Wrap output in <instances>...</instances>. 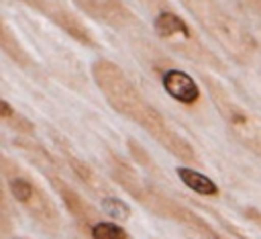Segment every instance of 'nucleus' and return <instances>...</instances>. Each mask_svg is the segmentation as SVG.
<instances>
[{"label":"nucleus","instance_id":"obj_1","mask_svg":"<svg viewBox=\"0 0 261 239\" xmlns=\"http://www.w3.org/2000/svg\"><path fill=\"white\" fill-rule=\"evenodd\" d=\"M92 78L104 100L126 121L141 127L157 145L181 163H200L194 145L167 121V116L139 90L128 74L114 61L100 57L92 63Z\"/></svg>","mask_w":261,"mask_h":239},{"label":"nucleus","instance_id":"obj_2","mask_svg":"<svg viewBox=\"0 0 261 239\" xmlns=\"http://www.w3.org/2000/svg\"><path fill=\"white\" fill-rule=\"evenodd\" d=\"M147 14L149 29L159 45H163L175 57L192 63L198 69H210L212 74H226L228 59L210 43V39L196 31L194 20H188L179 12L175 0H137Z\"/></svg>","mask_w":261,"mask_h":239},{"label":"nucleus","instance_id":"obj_3","mask_svg":"<svg viewBox=\"0 0 261 239\" xmlns=\"http://www.w3.org/2000/svg\"><path fill=\"white\" fill-rule=\"evenodd\" d=\"M141 29L128 31V47L135 59L155 78L167 98L179 104L188 114L196 118H206L210 102L208 94H204V90L190 71L179 67L173 53H169L155 39L141 35Z\"/></svg>","mask_w":261,"mask_h":239},{"label":"nucleus","instance_id":"obj_4","mask_svg":"<svg viewBox=\"0 0 261 239\" xmlns=\"http://www.w3.org/2000/svg\"><path fill=\"white\" fill-rule=\"evenodd\" d=\"M194 25L234 65L245 67L259 51V41L228 0H175Z\"/></svg>","mask_w":261,"mask_h":239},{"label":"nucleus","instance_id":"obj_5","mask_svg":"<svg viewBox=\"0 0 261 239\" xmlns=\"http://www.w3.org/2000/svg\"><path fill=\"white\" fill-rule=\"evenodd\" d=\"M0 170H2L4 190L10 194L16 206L43 231L57 233L63 225L61 210L53 200V196H49V192L41 186V182L35 176H31V172L24 170L8 153H2Z\"/></svg>","mask_w":261,"mask_h":239},{"label":"nucleus","instance_id":"obj_6","mask_svg":"<svg viewBox=\"0 0 261 239\" xmlns=\"http://www.w3.org/2000/svg\"><path fill=\"white\" fill-rule=\"evenodd\" d=\"M198 78L202 86L206 88V94L210 98V104L218 112V116L224 121L228 133L232 135L234 141H239L245 149L255 153L261 159V125L259 121L243 106L239 104L228 88L214 78L208 69H198Z\"/></svg>","mask_w":261,"mask_h":239},{"label":"nucleus","instance_id":"obj_7","mask_svg":"<svg viewBox=\"0 0 261 239\" xmlns=\"http://www.w3.org/2000/svg\"><path fill=\"white\" fill-rule=\"evenodd\" d=\"M71 4L88 18L118 33H128L143 27L137 12L124 0H71Z\"/></svg>","mask_w":261,"mask_h":239},{"label":"nucleus","instance_id":"obj_8","mask_svg":"<svg viewBox=\"0 0 261 239\" xmlns=\"http://www.w3.org/2000/svg\"><path fill=\"white\" fill-rule=\"evenodd\" d=\"M49 20L61 29L65 35H69L73 41H77L82 47H88V49H100V43L98 39L94 37V33L90 31V27L63 2L55 4V8L51 10L49 14Z\"/></svg>","mask_w":261,"mask_h":239},{"label":"nucleus","instance_id":"obj_9","mask_svg":"<svg viewBox=\"0 0 261 239\" xmlns=\"http://www.w3.org/2000/svg\"><path fill=\"white\" fill-rule=\"evenodd\" d=\"M175 176L179 178V182H181L188 190L196 192L198 196H208V198L220 196L218 184H216L212 178H208L204 172L196 170L194 165H188V163L177 165V168H175Z\"/></svg>","mask_w":261,"mask_h":239},{"label":"nucleus","instance_id":"obj_10","mask_svg":"<svg viewBox=\"0 0 261 239\" xmlns=\"http://www.w3.org/2000/svg\"><path fill=\"white\" fill-rule=\"evenodd\" d=\"M0 47H2V53L12 63H16L20 69H33L35 67L33 55L22 47V43L18 41V37L12 33L10 25L4 18H2V25H0Z\"/></svg>","mask_w":261,"mask_h":239},{"label":"nucleus","instance_id":"obj_11","mask_svg":"<svg viewBox=\"0 0 261 239\" xmlns=\"http://www.w3.org/2000/svg\"><path fill=\"white\" fill-rule=\"evenodd\" d=\"M0 118L12 133H16V137H35V125L24 114H20L6 98L0 100Z\"/></svg>","mask_w":261,"mask_h":239},{"label":"nucleus","instance_id":"obj_12","mask_svg":"<svg viewBox=\"0 0 261 239\" xmlns=\"http://www.w3.org/2000/svg\"><path fill=\"white\" fill-rule=\"evenodd\" d=\"M98 206L102 208V212L104 214H108L110 219H114V221H120V223H124V221H128L130 219V206L120 198V196H116L114 192L112 194H108V196H104L102 200H98Z\"/></svg>","mask_w":261,"mask_h":239},{"label":"nucleus","instance_id":"obj_13","mask_svg":"<svg viewBox=\"0 0 261 239\" xmlns=\"http://www.w3.org/2000/svg\"><path fill=\"white\" fill-rule=\"evenodd\" d=\"M239 6L261 29V0H239Z\"/></svg>","mask_w":261,"mask_h":239},{"label":"nucleus","instance_id":"obj_14","mask_svg":"<svg viewBox=\"0 0 261 239\" xmlns=\"http://www.w3.org/2000/svg\"><path fill=\"white\" fill-rule=\"evenodd\" d=\"M18 2L27 4V6L33 8L35 12H39V14H43V16L49 18V14H51V10L55 8V4H59V2H63V0H18Z\"/></svg>","mask_w":261,"mask_h":239},{"label":"nucleus","instance_id":"obj_15","mask_svg":"<svg viewBox=\"0 0 261 239\" xmlns=\"http://www.w3.org/2000/svg\"><path fill=\"white\" fill-rule=\"evenodd\" d=\"M212 239H216V237H214V235H212Z\"/></svg>","mask_w":261,"mask_h":239}]
</instances>
